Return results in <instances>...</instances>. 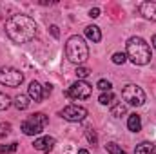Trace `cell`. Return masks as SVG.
<instances>
[{
	"mask_svg": "<svg viewBox=\"0 0 156 154\" xmlns=\"http://www.w3.org/2000/svg\"><path fill=\"white\" fill-rule=\"evenodd\" d=\"M37 22L27 15H13L5 20V35L15 44H27L37 37Z\"/></svg>",
	"mask_w": 156,
	"mask_h": 154,
	"instance_id": "obj_1",
	"label": "cell"
},
{
	"mask_svg": "<svg viewBox=\"0 0 156 154\" xmlns=\"http://www.w3.org/2000/svg\"><path fill=\"white\" fill-rule=\"evenodd\" d=\"M127 58L134 65H147L153 58L149 44L140 37H133L127 40Z\"/></svg>",
	"mask_w": 156,
	"mask_h": 154,
	"instance_id": "obj_2",
	"label": "cell"
},
{
	"mask_svg": "<svg viewBox=\"0 0 156 154\" xmlns=\"http://www.w3.org/2000/svg\"><path fill=\"white\" fill-rule=\"evenodd\" d=\"M66 54H67V60L71 64H76V65H82L87 58H89V47L85 44V40L82 37H71L66 44Z\"/></svg>",
	"mask_w": 156,
	"mask_h": 154,
	"instance_id": "obj_3",
	"label": "cell"
},
{
	"mask_svg": "<svg viewBox=\"0 0 156 154\" xmlns=\"http://www.w3.org/2000/svg\"><path fill=\"white\" fill-rule=\"evenodd\" d=\"M47 123H49V118L44 114V113H35V114L29 116L27 120L22 121V131L27 136H35V134H40L45 129Z\"/></svg>",
	"mask_w": 156,
	"mask_h": 154,
	"instance_id": "obj_4",
	"label": "cell"
},
{
	"mask_svg": "<svg viewBox=\"0 0 156 154\" xmlns=\"http://www.w3.org/2000/svg\"><path fill=\"white\" fill-rule=\"evenodd\" d=\"M122 98H123V102H127L133 107H140V105L145 103V93L136 83H127L122 89Z\"/></svg>",
	"mask_w": 156,
	"mask_h": 154,
	"instance_id": "obj_5",
	"label": "cell"
},
{
	"mask_svg": "<svg viewBox=\"0 0 156 154\" xmlns=\"http://www.w3.org/2000/svg\"><path fill=\"white\" fill-rule=\"evenodd\" d=\"M91 94H93V87H91L87 82H83V80H76V82L66 91V96H69V98H73V100H87Z\"/></svg>",
	"mask_w": 156,
	"mask_h": 154,
	"instance_id": "obj_6",
	"label": "cell"
},
{
	"mask_svg": "<svg viewBox=\"0 0 156 154\" xmlns=\"http://www.w3.org/2000/svg\"><path fill=\"white\" fill-rule=\"evenodd\" d=\"M24 82V75L13 67H0V83L7 87H18Z\"/></svg>",
	"mask_w": 156,
	"mask_h": 154,
	"instance_id": "obj_7",
	"label": "cell"
},
{
	"mask_svg": "<svg viewBox=\"0 0 156 154\" xmlns=\"http://www.w3.org/2000/svg\"><path fill=\"white\" fill-rule=\"evenodd\" d=\"M60 116L64 120H67V121H82V120H85L87 111L83 107H80V105H73L71 103V105H67V107H64L60 111Z\"/></svg>",
	"mask_w": 156,
	"mask_h": 154,
	"instance_id": "obj_8",
	"label": "cell"
},
{
	"mask_svg": "<svg viewBox=\"0 0 156 154\" xmlns=\"http://www.w3.org/2000/svg\"><path fill=\"white\" fill-rule=\"evenodd\" d=\"M55 138L53 136H44V138H38V140H35V143H33V147L37 149V151H42V152H51L53 151V147H55Z\"/></svg>",
	"mask_w": 156,
	"mask_h": 154,
	"instance_id": "obj_9",
	"label": "cell"
},
{
	"mask_svg": "<svg viewBox=\"0 0 156 154\" xmlns=\"http://www.w3.org/2000/svg\"><path fill=\"white\" fill-rule=\"evenodd\" d=\"M140 15L145 20L156 22V2H142L140 5Z\"/></svg>",
	"mask_w": 156,
	"mask_h": 154,
	"instance_id": "obj_10",
	"label": "cell"
},
{
	"mask_svg": "<svg viewBox=\"0 0 156 154\" xmlns=\"http://www.w3.org/2000/svg\"><path fill=\"white\" fill-rule=\"evenodd\" d=\"M27 96L33 100V102H40L44 98V87L40 85L38 82H31L29 87H27Z\"/></svg>",
	"mask_w": 156,
	"mask_h": 154,
	"instance_id": "obj_11",
	"label": "cell"
},
{
	"mask_svg": "<svg viewBox=\"0 0 156 154\" xmlns=\"http://www.w3.org/2000/svg\"><path fill=\"white\" fill-rule=\"evenodd\" d=\"M85 37L91 40L93 44H98L102 40V31H100L98 26H87L85 27Z\"/></svg>",
	"mask_w": 156,
	"mask_h": 154,
	"instance_id": "obj_12",
	"label": "cell"
},
{
	"mask_svg": "<svg viewBox=\"0 0 156 154\" xmlns=\"http://www.w3.org/2000/svg\"><path fill=\"white\" fill-rule=\"evenodd\" d=\"M134 154H156V145L151 142H142L140 145H136Z\"/></svg>",
	"mask_w": 156,
	"mask_h": 154,
	"instance_id": "obj_13",
	"label": "cell"
},
{
	"mask_svg": "<svg viewBox=\"0 0 156 154\" xmlns=\"http://www.w3.org/2000/svg\"><path fill=\"white\" fill-rule=\"evenodd\" d=\"M127 127H129V131H133V132L142 131V118L138 114H129V118H127Z\"/></svg>",
	"mask_w": 156,
	"mask_h": 154,
	"instance_id": "obj_14",
	"label": "cell"
},
{
	"mask_svg": "<svg viewBox=\"0 0 156 154\" xmlns=\"http://www.w3.org/2000/svg\"><path fill=\"white\" fill-rule=\"evenodd\" d=\"M29 96H26V94H18L16 98H15V102H13V105L18 109V111H26L27 107H29Z\"/></svg>",
	"mask_w": 156,
	"mask_h": 154,
	"instance_id": "obj_15",
	"label": "cell"
},
{
	"mask_svg": "<svg viewBox=\"0 0 156 154\" xmlns=\"http://www.w3.org/2000/svg\"><path fill=\"white\" fill-rule=\"evenodd\" d=\"M98 102L102 103V105H111L113 102H115V94L109 91V93H102L100 94V98H98Z\"/></svg>",
	"mask_w": 156,
	"mask_h": 154,
	"instance_id": "obj_16",
	"label": "cell"
},
{
	"mask_svg": "<svg viewBox=\"0 0 156 154\" xmlns=\"http://www.w3.org/2000/svg\"><path fill=\"white\" fill-rule=\"evenodd\" d=\"M125 113H127L125 103H116V105H113V109H111V114L115 116V118H120V116H123Z\"/></svg>",
	"mask_w": 156,
	"mask_h": 154,
	"instance_id": "obj_17",
	"label": "cell"
},
{
	"mask_svg": "<svg viewBox=\"0 0 156 154\" xmlns=\"http://www.w3.org/2000/svg\"><path fill=\"white\" fill-rule=\"evenodd\" d=\"M105 149H107L109 154H125V151H123L118 143H115V142H109V143L105 145Z\"/></svg>",
	"mask_w": 156,
	"mask_h": 154,
	"instance_id": "obj_18",
	"label": "cell"
},
{
	"mask_svg": "<svg viewBox=\"0 0 156 154\" xmlns=\"http://www.w3.org/2000/svg\"><path fill=\"white\" fill-rule=\"evenodd\" d=\"M11 98L5 94V93H0V111H5V109H9L11 107Z\"/></svg>",
	"mask_w": 156,
	"mask_h": 154,
	"instance_id": "obj_19",
	"label": "cell"
},
{
	"mask_svg": "<svg viewBox=\"0 0 156 154\" xmlns=\"http://www.w3.org/2000/svg\"><path fill=\"white\" fill-rule=\"evenodd\" d=\"M75 75H76L78 80H85V78L91 75V71L87 69V67H82V65H78L76 67V71H75Z\"/></svg>",
	"mask_w": 156,
	"mask_h": 154,
	"instance_id": "obj_20",
	"label": "cell"
},
{
	"mask_svg": "<svg viewBox=\"0 0 156 154\" xmlns=\"http://www.w3.org/2000/svg\"><path fill=\"white\" fill-rule=\"evenodd\" d=\"M96 87L102 91V93H109L111 91V82H107V80H98V83H96Z\"/></svg>",
	"mask_w": 156,
	"mask_h": 154,
	"instance_id": "obj_21",
	"label": "cell"
},
{
	"mask_svg": "<svg viewBox=\"0 0 156 154\" xmlns=\"http://www.w3.org/2000/svg\"><path fill=\"white\" fill-rule=\"evenodd\" d=\"M18 143H9V145H0V154H11L16 151Z\"/></svg>",
	"mask_w": 156,
	"mask_h": 154,
	"instance_id": "obj_22",
	"label": "cell"
},
{
	"mask_svg": "<svg viewBox=\"0 0 156 154\" xmlns=\"http://www.w3.org/2000/svg\"><path fill=\"white\" fill-rule=\"evenodd\" d=\"M125 60H127V54H123V53H115L113 54V64H116V65H123Z\"/></svg>",
	"mask_w": 156,
	"mask_h": 154,
	"instance_id": "obj_23",
	"label": "cell"
},
{
	"mask_svg": "<svg viewBox=\"0 0 156 154\" xmlns=\"http://www.w3.org/2000/svg\"><path fill=\"white\" fill-rule=\"evenodd\" d=\"M85 136H87V140H89L93 145H96V143H98V136H96V132H94L93 129H87V131H85Z\"/></svg>",
	"mask_w": 156,
	"mask_h": 154,
	"instance_id": "obj_24",
	"label": "cell"
},
{
	"mask_svg": "<svg viewBox=\"0 0 156 154\" xmlns=\"http://www.w3.org/2000/svg\"><path fill=\"white\" fill-rule=\"evenodd\" d=\"M11 132V123H0V138H5L7 134Z\"/></svg>",
	"mask_w": 156,
	"mask_h": 154,
	"instance_id": "obj_25",
	"label": "cell"
},
{
	"mask_svg": "<svg viewBox=\"0 0 156 154\" xmlns=\"http://www.w3.org/2000/svg\"><path fill=\"white\" fill-rule=\"evenodd\" d=\"M89 16H91V18H98V16H100V9H98V7H93V9L89 11Z\"/></svg>",
	"mask_w": 156,
	"mask_h": 154,
	"instance_id": "obj_26",
	"label": "cell"
},
{
	"mask_svg": "<svg viewBox=\"0 0 156 154\" xmlns=\"http://www.w3.org/2000/svg\"><path fill=\"white\" fill-rule=\"evenodd\" d=\"M51 91H53V85H51V83L44 85V96H49V94H51Z\"/></svg>",
	"mask_w": 156,
	"mask_h": 154,
	"instance_id": "obj_27",
	"label": "cell"
},
{
	"mask_svg": "<svg viewBox=\"0 0 156 154\" xmlns=\"http://www.w3.org/2000/svg\"><path fill=\"white\" fill-rule=\"evenodd\" d=\"M51 35H53L55 38H58V37H60V31H58V27H56V26H51Z\"/></svg>",
	"mask_w": 156,
	"mask_h": 154,
	"instance_id": "obj_28",
	"label": "cell"
},
{
	"mask_svg": "<svg viewBox=\"0 0 156 154\" xmlns=\"http://www.w3.org/2000/svg\"><path fill=\"white\" fill-rule=\"evenodd\" d=\"M78 154H89V151H85V149H80V151H78Z\"/></svg>",
	"mask_w": 156,
	"mask_h": 154,
	"instance_id": "obj_29",
	"label": "cell"
},
{
	"mask_svg": "<svg viewBox=\"0 0 156 154\" xmlns=\"http://www.w3.org/2000/svg\"><path fill=\"white\" fill-rule=\"evenodd\" d=\"M151 44H153V47H156V35L153 37V40H151Z\"/></svg>",
	"mask_w": 156,
	"mask_h": 154,
	"instance_id": "obj_30",
	"label": "cell"
}]
</instances>
